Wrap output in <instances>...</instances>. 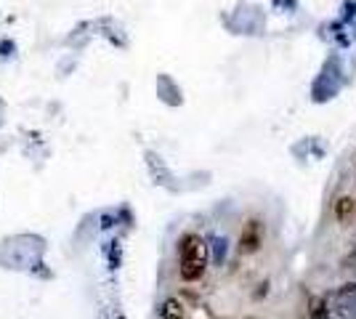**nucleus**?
<instances>
[{
  "label": "nucleus",
  "mask_w": 356,
  "mask_h": 319,
  "mask_svg": "<svg viewBox=\"0 0 356 319\" xmlns=\"http://www.w3.org/2000/svg\"><path fill=\"white\" fill-rule=\"evenodd\" d=\"M208 269V245L200 234H184L178 243V274L184 282H197Z\"/></svg>",
  "instance_id": "f257e3e1"
},
{
  "label": "nucleus",
  "mask_w": 356,
  "mask_h": 319,
  "mask_svg": "<svg viewBox=\"0 0 356 319\" xmlns=\"http://www.w3.org/2000/svg\"><path fill=\"white\" fill-rule=\"evenodd\" d=\"M264 243V227L261 221H248V227L239 237V253H255Z\"/></svg>",
  "instance_id": "f03ea898"
},
{
  "label": "nucleus",
  "mask_w": 356,
  "mask_h": 319,
  "mask_svg": "<svg viewBox=\"0 0 356 319\" xmlns=\"http://www.w3.org/2000/svg\"><path fill=\"white\" fill-rule=\"evenodd\" d=\"M160 317L163 319H186V306L181 304L178 298H168L160 309Z\"/></svg>",
  "instance_id": "7ed1b4c3"
},
{
  "label": "nucleus",
  "mask_w": 356,
  "mask_h": 319,
  "mask_svg": "<svg viewBox=\"0 0 356 319\" xmlns=\"http://www.w3.org/2000/svg\"><path fill=\"white\" fill-rule=\"evenodd\" d=\"M354 213H356V202L351 197H341L335 202V215H338V221H343V224H346Z\"/></svg>",
  "instance_id": "20e7f679"
},
{
  "label": "nucleus",
  "mask_w": 356,
  "mask_h": 319,
  "mask_svg": "<svg viewBox=\"0 0 356 319\" xmlns=\"http://www.w3.org/2000/svg\"><path fill=\"white\" fill-rule=\"evenodd\" d=\"M309 317H312V319H330V317H327V304L322 301V298H312Z\"/></svg>",
  "instance_id": "39448f33"
},
{
  "label": "nucleus",
  "mask_w": 356,
  "mask_h": 319,
  "mask_svg": "<svg viewBox=\"0 0 356 319\" xmlns=\"http://www.w3.org/2000/svg\"><path fill=\"white\" fill-rule=\"evenodd\" d=\"M343 266H346V269H356V245L343 256Z\"/></svg>",
  "instance_id": "423d86ee"
}]
</instances>
